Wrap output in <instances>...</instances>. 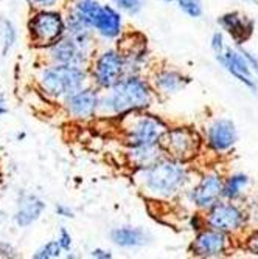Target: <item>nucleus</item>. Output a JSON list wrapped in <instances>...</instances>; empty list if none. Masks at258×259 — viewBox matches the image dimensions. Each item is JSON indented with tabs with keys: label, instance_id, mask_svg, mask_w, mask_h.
Wrapping results in <instances>:
<instances>
[{
	"label": "nucleus",
	"instance_id": "5701e85b",
	"mask_svg": "<svg viewBox=\"0 0 258 259\" xmlns=\"http://www.w3.org/2000/svg\"><path fill=\"white\" fill-rule=\"evenodd\" d=\"M101 5L97 2V0H80L75 7V11L86 20L87 25L92 28L93 20H95V16L98 14Z\"/></svg>",
	"mask_w": 258,
	"mask_h": 259
},
{
	"label": "nucleus",
	"instance_id": "a211bd4d",
	"mask_svg": "<svg viewBox=\"0 0 258 259\" xmlns=\"http://www.w3.org/2000/svg\"><path fill=\"white\" fill-rule=\"evenodd\" d=\"M92 28H95L106 39H114L122 33V16L112 7H101Z\"/></svg>",
	"mask_w": 258,
	"mask_h": 259
},
{
	"label": "nucleus",
	"instance_id": "473e14b6",
	"mask_svg": "<svg viewBox=\"0 0 258 259\" xmlns=\"http://www.w3.org/2000/svg\"><path fill=\"white\" fill-rule=\"evenodd\" d=\"M90 256H92V257H97V259H110V257H112L110 251L103 250V248H95V250H92Z\"/></svg>",
	"mask_w": 258,
	"mask_h": 259
},
{
	"label": "nucleus",
	"instance_id": "4be33fe9",
	"mask_svg": "<svg viewBox=\"0 0 258 259\" xmlns=\"http://www.w3.org/2000/svg\"><path fill=\"white\" fill-rule=\"evenodd\" d=\"M249 185V177L244 174H233L230 176L226 182H224V188H223V197L229 199V200H235L238 199L244 188Z\"/></svg>",
	"mask_w": 258,
	"mask_h": 259
},
{
	"label": "nucleus",
	"instance_id": "aec40b11",
	"mask_svg": "<svg viewBox=\"0 0 258 259\" xmlns=\"http://www.w3.org/2000/svg\"><path fill=\"white\" fill-rule=\"evenodd\" d=\"M112 241L120 247H140L143 245L148 239V234L142 228H132V227H122L115 228L110 233Z\"/></svg>",
	"mask_w": 258,
	"mask_h": 259
},
{
	"label": "nucleus",
	"instance_id": "20e7f679",
	"mask_svg": "<svg viewBox=\"0 0 258 259\" xmlns=\"http://www.w3.org/2000/svg\"><path fill=\"white\" fill-rule=\"evenodd\" d=\"M126 121L125 132L129 148L157 145L167 132L165 123L153 115H134V112H129Z\"/></svg>",
	"mask_w": 258,
	"mask_h": 259
},
{
	"label": "nucleus",
	"instance_id": "c9c22d12",
	"mask_svg": "<svg viewBox=\"0 0 258 259\" xmlns=\"http://www.w3.org/2000/svg\"><path fill=\"white\" fill-rule=\"evenodd\" d=\"M31 2H34L38 7H42V8H49V7H53L58 0H31Z\"/></svg>",
	"mask_w": 258,
	"mask_h": 259
},
{
	"label": "nucleus",
	"instance_id": "cd10ccee",
	"mask_svg": "<svg viewBox=\"0 0 258 259\" xmlns=\"http://www.w3.org/2000/svg\"><path fill=\"white\" fill-rule=\"evenodd\" d=\"M58 242L61 245L62 250H70V247H72V236H70V233L65 230V228H61L59 231V238H58Z\"/></svg>",
	"mask_w": 258,
	"mask_h": 259
},
{
	"label": "nucleus",
	"instance_id": "dca6fc26",
	"mask_svg": "<svg viewBox=\"0 0 258 259\" xmlns=\"http://www.w3.org/2000/svg\"><path fill=\"white\" fill-rule=\"evenodd\" d=\"M122 56L126 64V72L137 70L146 56V39L140 34H129L122 42Z\"/></svg>",
	"mask_w": 258,
	"mask_h": 259
},
{
	"label": "nucleus",
	"instance_id": "9b49d317",
	"mask_svg": "<svg viewBox=\"0 0 258 259\" xmlns=\"http://www.w3.org/2000/svg\"><path fill=\"white\" fill-rule=\"evenodd\" d=\"M229 247L227 234L218 230H204L201 231L192 244V251L195 256L201 257H215L226 253Z\"/></svg>",
	"mask_w": 258,
	"mask_h": 259
},
{
	"label": "nucleus",
	"instance_id": "0eeeda50",
	"mask_svg": "<svg viewBox=\"0 0 258 259\" xmlns=\"http://www.w3.org/2000/svg\"><path fill=\"white\" fill-rule=\"evenodd\" d=\"M28 30L36 42L55 44L62 37L65 31V22L62 20L59 13L41 11L30 20Z\"/></svg>",
	"mask_w": 258,
	"mask_h": 259
},
{
	"label": "nucleus",
	"instance_id": "1a4fd4ad",
	"mask_svg": "<svg viewBox=\"0 0 258 259\" xmlns=\"http://www.w3.org/2000/svg\"><path fill=\"white\" fill-rule=\"evenodd\" d=\"M216 59L223 64V67L232 76H235L246 87L256 90V81L252 73V67L246 59V56L243 55V52H237L230 49V47H226V50L223 53L216 55Z\"/></svg>",
	"mask_w": 258,
	"mask_h": 259
},
{
	"label": "nucleus",
	"instance_id": "4c0bfd02",
	"mask_svg": "<svg viewBox=\"0 0 258 259\" xmlns=\"http://www.w3.org/2000/svg\"><path fill=\"white\" fill-rule=\"evenodd\" d=\"M165 2H177V0H165Z\"/></svg>",
	"mask_w": 258,
	"mask_h": 259
},
{
	"label": "nucleus",
	"instance_id": "f257e3e1",
	"mask_svg": "<svg viewBox=\"0 0 258 259\" xmlns=\"http://www.w3.org/2000/svg\"><path fill=\"white\" fill-rule=\"evenodd\" d=\"M145 190L156 197H173L182 191L189 182V171L179 160L162 158L153 166L140 169Z\"/></svg>",
	"mask_w": 258,
	"mask_h": 259
},
{
	"label": "nucleus",
	"instance_id": "f8f14e48",
	"mask_svg": "<svg viewBox=\"0 0 258 259\" xmlns=\"http://www.w3.org/2000/svg\"><path fill=\"white\" fill-rule=\"evenodd\" d=\"M89 44L78 40L73 36L61 37L52 47V58L58 64H70V65H81L87 55Z\"/></svg>",
	"mask_w": 258,
	"mask_h": 259
},
{
	"label": "nucleus",
	"instance_id": "39448f33",
	"mask_svg": "<svg viewBox=\"0 0 258 259\" xmlns=\"http://www.w3.org/2000/svg\"><path fill=\"white\" fill-rule=\"evenodd\" d=\"M160 146L167 155L183 163L199 152L201 140L198 134L189 127H174L167 129V132L163 134Z\"/></svg>",
	"mask_w": 258,
	"mask_h": 259
},
{
	"label": "nucleus",
	"instance_id": "7c9ffc66",
	"mask_svg": "<svg viewBox=\"0 0 258 259\" xmlns=\"http://www.w3.org/2000/svg\"><path fill=\"white\" fill-rule=\"evenodd\" d=\"M0 256L2 257H17L16 250L8 242H0Z\"/></svg>",
	"mask_w": 258,
	"mask_h": 259
},
{
	"label": "nucleus",
	"instance_id": "a878e982",
	"mask_svg": "<svg viewBox=\"0 0 258 259\" xmlns=\"http://www.w3.org/2000/svg\"><path fill=\"white\" fill-rule=\"evenodd\" d=\"M16 39H17V31H16L14 25L10 20H5L4 22V56L8 53V50L14 45Z\"/></svg>",
	"mask_w": 258,
	"mask_h": 259
},
{
	"label": "nucleus",
	"instance_id": "2f4dec72",
	"mask_svg": "<svg viewBox=\"0 0 258 259\" xmlns=\"http://www.w3.org/2000/svg\"><path fill=\"white\" fill-rule=\"evenodd\" d=\"M56 213H58V216H62V218H73V211L70 209L68 206H65V205H62V203H59V205H56Z\"/></svg>",
	"mask_w": 258,
	"mask_h": 259
},
{
	"label": "nucleus",
	"instance_id": "9d476101",
	"mask_svg": "<svg viewBox=\"0 0 258 259\" xmlns=\"http://www.w3.org/2000/svg\"><path fill=\"white\" fill-rule=\"evenodd\" d=\"M223 188L224 182L219 174H207L190 191V200L198 208L210 209L219 202V197L223 196Z\"/></svg>",
	"mask_w": 258,
	"mask_h": 259
},
{
	"label": "nucleus",
	"instance_id": "7ed1b4c3",
	"mask_svg": "<svg viewBox=\"0 0 258 259\" xmlns=\"http://www.w3.org/2000/svg\"><path fill=\"white\" fill-rule=\"evenodd\" d=\"M87 75L80 65L58 64L42 72L41 84L47 93L52 97H70L83 89Z\"/></svg>",
	"mask_w": 258,
	"mask_h": 259
},
{
	"label": "nucleus",
	"instance_id": "72a5a7b5",
	"mask_svg": "<svg viewBox=\"0 0 258 259\" xmlns=\"http://www.w3.org/2000/svg\"><path fill=\"white\" fill-rule=\"evenodd\" d=\"M243 55H244V56H246V59L249 61V64H250L252 70H253V72L258 75V58H255L250 52H246V50H243Z\"/></svg>",
	"mask_w": 258,
	"mask_h": 259
},
{
	"label": "nucleus",
	"instance_id": "423d86ee",
	"mask_svg": "<svg viewBox=\"0 0 258 259\" xmlns=\"http://www.w3.org/2000/svg\"><path fill=\"white\" fill-rule=\"evenodd\" d=\"M126 73V64L122 53L107 50L98 56L93 65V79L101 89H112Z\"/></svg>",
	"mask_w": 258,
	"mask_h": 259
},
{
	"label": "nucleus",
	"instance_id": "ddd939ff",
	"mask_svg": "<svg viewBox=\"0 0 258 259\" xmlns=\"http://www.w3.org/2000/svg\"><path fill=\"white\" fill-rule=\"evenodd\" d=\"M237 129L230 120L221 118L216 120L207 131L208 146L216 152H226L237 143Z\"/></svg>",
	"mask_w": 258,
	"mask_h": 259
},
{
	"label": "nucleus",
	"instance_id": "c85d7f7f",
	"mask_svg": "<svg viewBox=\"0 0 258 259\" xmlns=\"http://www.w3.org/2000/svg\"><path fill=\"white\" fill-rule=\"evenodd\" d=\"M212 49L216 55L223 53L226 50V44H224V37L221 33H215L212 37Z\"/></svg>",
	"mask_w": 258,
	"mask_h": 259
},
{
	"label": "nucleus",
	"instance_id": "4468645a",
	"mask_svg": "<svg viewBox=\"0 0 258 259\" xmlns=\"http://www.w3.org/2000/svg\"><path fill=\"white\" fill-rule=\"evenodd\" d=\"M100 106L98 93L92 89H81L67 97V109L75 118H90Z\"/></svg>",
	"mask_w": 258,
	"mask_h": 259
},
{
	"label": "nucleus",
	"instance_id": "393cba45",
	"mask_svg": "<svg viewBox=\"0 0 258 259\" xmlns=\"http://www.w3.org/2000/svg\"><path fill=\"white\" fill-rule=\"evenodd\" d=\"M180 10L189 14L190 17H201L202 16V5L201 0H177Z\"/></svg>",
	"mask_w": 258,
	"mask_h": 259
},
{
	"label": "nucleus",
	"instance_id": "c756f323",
	"mask_svg": "<svg viewBox=\"0 0 258 259\" xmlns=\"http://www.w3.org/2000/svg\"><path fill=\"white\" fill-rule=\"evenodd\" d=\"M246 248L250 251V253H253V254H256L258 256V231H253L250 236L247 238V241H246Z\"/></svg>",
	"mask_w": 258,
	"mask_h": 259
},
{
	"label": "nucleus",
	"instance_id": "b1692460",
	"mask_svg": "<svg viewBox=\"0 0 258 259\" xmlns=\"http://www.w3.org/2000/svg\"><path fill=\"white\" fill-rule=\"evenodd\" d=\"M62 248L59 245L58 241H50L49 244H45L42 248H39L36 253H34V257L36 259H52V257H58L61 254Z\"/></svg>",
	"mask_w": 258,
	"mask_h": 259
},
{
	"label": "nucleus",
	"instance_id": "2eb2a0df",
	"mask_svg": "<svg viewBox=\"0 0 258 259\" xmlns=\"http://www.w3.org/2000/svg\"><path fill=\"white\" fill-rule=\"evenodd\" d=\"M218 22L237 44L246 42L253 33V22L237 11L223 14Z\"/></svg>",
	"mask_w": 258,
	"mask_h": 259
},
{
	"label": "nucleus",
	"instance_id": "f3484780",
	"mask_svg": "<svg viewBox=\"0 0 258 259\" xmlns=\"http://www.w3.org/2000/svg\"><path fill=\"white\" fill-rule=\"evenodd\" d=\"M44 209H45V203L39 197L33 194H22L19 200V208L14 214V222L20 228H25L41 218Z\"/></svg>",
	"mask_w": 258,
	"mask_h": 259
},
{
	"label": "nucleus",
	"instance_id": "6ab92c4d",
	"mask_svg": "<svg viewBox=\"0 0 258 259\" xmlns=\"http://www.w3.org/2000/svg\"><path fill=\"white\" fill-rule=\"evenodd\" d=\"M163 154H165V151L162 149L160 143H157V145H148V146H134L129 149L128 157L132 166L138 169H145V168L153 166L159 160H162Z\"/></svg>",
	"mask_w": 258,
	"mask_h": 259
},
{
	"label": "nucleus",
	"instance_id": "f03ea898",
	"mask_svg": "<svg viewBox=\"0 0 258 259\" xmlns=\"http://www.w3.org/2000/svg\"><path fill=\"white\" fill-rule=\"evenodd\" d=\"M153 93L150 85L137 76H128L117 82L109 95L100 103L101 109L117 115H125L146 109L151 104Z\"/></svg>",
	"mask_w": 258,
	"mask_h": 259
},
{
	"label": "nucleus",
	"instance_id": "e433bc0d",
	"mask_svg": "<svg viewBox=\"0 0 258 259\" xmlns=\"http://www.w3.org/2000/svg\"><path fill=\"white\" fill-rule=\"evenodd\" d=\"M7 112H8V109L5 107V98L2 93H0V118H2V115H5Z\"/></svg>",
	"mask_w": 258,
	"mask_h": 259
},
{
	"label": "nucleus",
	"instance_id": "bb28decb",
	"mask_svg": "<svg viewBox=\"0 0 258 259\" xmlns=\"http://www.w3.org/2000/svg\"><path fill=\"white\" fill-rule=\"evenodd\" d=\"M112 2L120 10H123L129 14H137L140 10H142V0H112Z\"/></svg>",
	"mask_w": 258,
	"mask_h": 259
},
{
	"label": "nucleus",
	"instance_id": "f704fd0d",
	"mask_svg": "<svg viewBox=\"0 0 258 259\" xmlns=\"http://www.w3.org/2000/svg\"><path fill=\"white\" fill-rule=\"evenodd\" d=\"M190 225H192V228L193 230H202V225H204V221L201 219V216L199 214H193L192 216V219H190Z\"/></svg>",
	"mask_w": 258,
	"mask_h": 259
},
{
	"label": "nucleus",
	"instance_id": "412c9836",
	"mask_svg": "<svg viewBox=\"0 0 258 259\" xmlns=\"http://www.w3.org/2000/svg\"><path fill=\"white\" fill-rule=\"evenodd\" d=\"M187 82H189V78H185L176 70H160L154 76L156 87L163 93H176L183 89Z\"/></svg>",
	"mask_w": 258,
	"mask_h": 259
},
{
	"label": "nucleus",
	"instance_id": "6e6552de",
	"mask_svg": "<svg viewBox=\"0 0 258 259\" xmlns=\"http://www.w3.org/2000/svg\"><path fill=\"white\" fill-rule=\"evenodd\" d=\"M246 216L243 211L233 203L218 202L208 209L207 224L210 228L223 231L226 234L238 231L244 225Z\"/></svg>",
	"mask_w": 258,
	"mask_h": 259
}]
</instances>
